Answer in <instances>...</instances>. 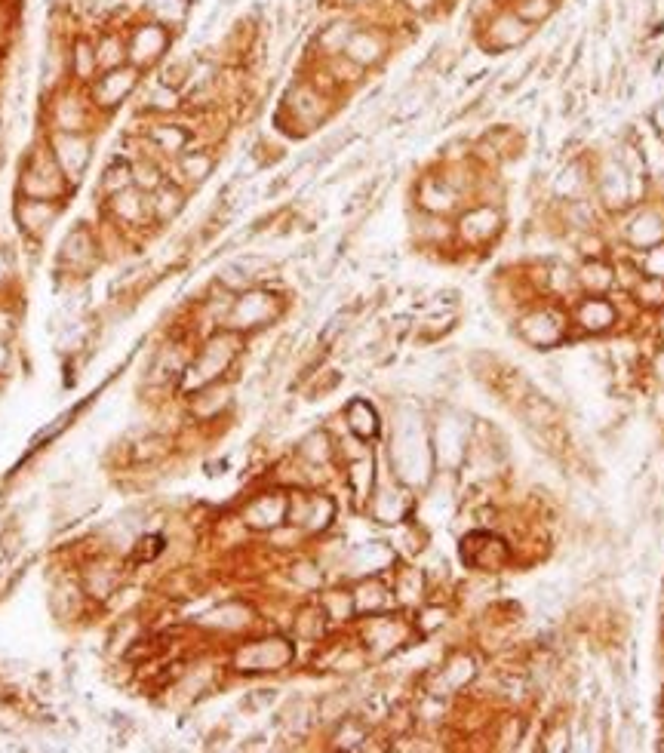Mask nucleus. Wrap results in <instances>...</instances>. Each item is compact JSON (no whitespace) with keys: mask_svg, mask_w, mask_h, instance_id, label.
Masks as SVG:
<instances>
[{"mask_svg":"<svg viewBox=\"0 0 664 753\" xmlns=\"http://www.w3.org/2000/svg\"><path fill=\"white\" fill-rule=\"evenodd\" d=\"M523 336L532 345H554L563 339V317L554 311H532L523 317Z\"/></svg>","mask_w":664,"mask_h":753,"instance_id":"obj_14","label":"nucleus"},{"mask_svg":"<svg viewBox=\"0 0 664 753\" xmlns=\"http://www.w3.org/2000/svg\"><path fill=\"white\" fill-rule=\"evenodd\" d=\"M575 280L585 286L591 296H603V292L612 286V268L606 265V262H600V259H594V262H585L578 271H575Z\"/></svg>","mask_w":664,"mask_h":753,"instance_id":"obj_20","label":"nucleus"},{"mask_svg":"<svg viewBox=\"0 0 664 753\" xmlns=\"http://www.w3.org/2000/svg\"><path fill=\"white\" fill-rule=\"evenodd\" d=\"M459 0H391V10L409 22H431L440 16H449Z\"/></svg>","mask_w":664,"mask_h":753,"instance_id":"obj_15","label":"nucleus"},{"mask_svg":"<svg viewBox=\"0 0 664 753\" xmlns=\"http://www.w3.org/2000/svg\"><path fill=\"white\" fill-rule=\"evenodd\" d=\"M188 4H191V7H197V4H200V0H188Z\"/></svg>","mask_w":664,"mask_h":753,"instance_id":"obj_24","label":"nucleus"},{"mask_svg":"<svg viewBox=\"0 0 664 753\" xmlns=\"http://www.w3.org/2000/svg\"><path fill=\"white\" fill-rule=\"evenodd\" d=\"M148 136L160 148V154H166V157H182L191 145V130L179 127V123H157Z\"/></svg>","mask_w":664,"mask_h":753,"instance_id":"obj_18","label":"nucleus"},{"mask_svg":"<svg viewBox=\"0 0 664 753\" xmlns=\"http://www.w3.org/2000/svg\"><path fill=\"white\" fill-rule=\"evenodd\" d=\"M508 7H511L526 25H532V28L548 25V22L563 10L560 0H511Z\"/></svg>","mask_w":664,"mask_h":753,"instance_id":"obj_19","label":"nucleus"},{"mask_svg":"<svg viewBox=\"0 0 664 753\" xmlns=\"http://www.w3.org/2000/svg\"><path fill=\"white\" fill-rule=\"evenodd\" d=\"M96 240L90 237V231L87 228H74L68 237H65V243H62V262L68 265V271H87L90 265H96Z\"/></svg>","mask_w":664,"mask_h":753,"instance_id":"obj_12","label":"nucleus"},{"mask_svg":"<svg viewBox=\"0 0 664 753\" xmlns=\"http://www.w3.org/2000/svg\"><path fill=\"white\" fill-rule=\"evenodd\" d=\"M176 34L179 31H173L170 25H163L151 16H142L136 10V16L127 22V62L136 65L139 71L160 65L166 56H170Z\"/></svg>","mask_w":664,"mask_h":753,"instance_id":"obj_2","label":"nucleus"},{"mask_svg":"<svg viewBox=\"0 0 664 753\" xmlns=\"http://www.w3.org/2000/svg\"><path fill=\"white\" fill-rule=\"evenodd\" d=\"M277 314H280V299L271 296L268 289H253V286H249V289L237 292L234 302H231V323L237 329H243V326H262V323L274 320Z\"/></svg>","mask_w":664,"mask_h":753,"instance_id":"obj_5","label":"nucleus"},{"mask_svg":"<svg viewBox=\"0 0 664 753\" xmlns=\"http://www.w3.org/2000/svg\"><path fill=\"white\" fill-rule=\"evenodd\" d=\"M597 194H600V200L606 203V206H625L628 203V170L625 166H618V163H609V166H603L600 170V176H597Z\"/></svg>","mask_w":664,"mask_h":753,"instance_id":"obj_16","label":"nucleus"},{"mask_svg":"<svg viewBox=\"0 0 664 753\" xmlns=\"http://www.w3.org/2000/svg\"><path fill=\"white\" fill-rule=\"evenodd\" d=\"M323 7L336 13H348V16H360V19H372L376 13L388 10V0H323Z\"/></svg>","mask_w":664,"mask_h":753,"instance_id":"obj_21","label":"nucleus"},{"mask_svg":"<svg viewBox=\"0 0 664 753\" xmlns=\"http://www.w3.org/2000/svg\"><path fill=\"white\" fill-rule=\"evenodd\" d=\"M357 19H360V16L332 13V16L314 31L311 47H314L323 59H336V56H342V50H345V44H348V37H351V31H354V25H357Z\"/></svg>","mask_w":664,"mask_h":753,"instance_id":"obj_9","label":"nucleus"},{"mask_svg":"<svg viewBox=\"0 0 664 753\" xmlns=\"http://www.w3.org/2000/svg\"><path fill=\"white\" fill-rule=\"evenodd\" d=\"M535 34L538 28L526 25L508 4H495L474 22V44L486 56H508L514 50H523Z\"/></svg>","mask_w":664,"mask_h":753,"instance_id":"obj_1","label":"nucleus"},{"mask_svg":"<svg viewBox=\"0 0 664 753\" xmlns=\"http://www.w3.org/2000/svg\"><path fill=\"white\" fill-rule=\"evenodd\" d=\"M394 37H397V28L382 19H357L342 56L348 62H354L360 71L382 68L391 59Z\"/></svg>","mask_w":664,"mask_h":753,"instance_id":"obj_3","label":"nucleus"},{"mask_svg":"<svg viewBox=\"0 0 664 753\" xmlns=\"http://www.w3.org/2000/svg\"><path fill=\"white\" fill-rule=\"evenodd\" d=\"M99 74L96 59V28H74L68 34V77L90 83Z\"/></svg>","mask_w":664,"mask_h":753,"instance_id":"obj_7","label":"nucleus"},{"mask_svg":"<svg viewBox=\"0 0 664 753\" xmlns=\"http://www.w3.org/2000/svg\"><path fill=\"white\" fill-rule=\"evenodd\" d=\"M179 160V173H182V179H185V185L182 188H197V185H203L206 179L213 176V170H216V157L210 154V151H185L182 157H176Z\"/></svg>","mask_w":664,"mask_h":753,"instance_id":"obj_17","label":"nucleus"},{"mask_svg":"<svg viewBox=\"0 0 664 753\" xmlns=\"http://www.w3.org/2000/svg\"><path fill=\"white\" fill-rule=\"evenodd\" d=\"M142 74L136 65H117V68H108V71H99L87 87H90V102L102 111H111L117 105L127 102L142 83Z\"/></svg>","mask_w":664,"mask_h":753,"instance_id":"obj_4","label":"nucleus"},{"mask_svg":"<svg viewBox=\"0 0 664 753\" xmlns=\"http://www.w3.org/2000/svg\"><path fill=\"white\" fill-rule=\"evenodd\" d=\"M649 120H652V127L658 130V133H664V99L652 108V114H649Z\"/></svg>","mask_w":664,"mask_h":753,"instance_id":"obj_23","label":"nucleus"},{"mask_svg":"<svg viewBox=\"0 0 664 753\" xmlns=\"http://www.w3.org/2000/svg\"><path fill=\"white\" fill-rule=\"evenodd\" d=\"M502 213H498L495 206L489 203H480V206H471L462 213L459 219V234L468 240V243H489L492 237H498V231H502Z\"/></svg>","mask_w":664,"mask_h":753,"instance_id":"obj_10","label":"nucleus"},{"mask_svg":"<svg viewBox=\"0 0 664 753\" xmlns=\"http://www.w3.org/2000/svg\"><path fill=\"white\" fill-rule=\"evenodd\" d=\"M575 323L588 332H603L615 323V305L606 296H588L575 305Z\"/></svg>","mask_w":664,"mask_h":753,"instance_id":"obj_13","label":"nucleus"},{"mask_svg":"<svg viewBox=\"0 0 664 753\" xmlns=\"http://www.w3.org/2000/svg\"><path fill=\"white\" fill-rule=\"evenodd\" d=\"M59 216H62V203L59 200L22 197L19 206H16V222L28 237H44Z\"/></svg>","mask_w":664,"mask_h":753,"instance_id":"obj_8","label":"nucleus"},{"mask_svg":"<svg viewBox=\"0 0 664 753\" xmlns=\"http://www.w3.org/2000/svg\"><path fill=\"white\" fill-rule=\"evenodd\" d=\"M148 200H151V219L157 222V225H170L182 209H185V203H188V188H182L179 182H160L151 194H148Z\"/></svg>","mask_w":664,"mask_h":753,"instance_id":"obj_11","label":"nucleus"},{"mask_svg":"<svg viewBox=\"0 0 664 753\" xmlns=\"http://www.w3.org/2000/svg\"><path fill=\"white\" fill-rule=\"evenodd\" d=\"M53 157L59 163V170L68 182H80L83 173H87V166L93 160V142L87 133H56L53 139Z\"/></svg>","mask_w":664,"mask_h":753,"instance_id":"obj_6","label":"nucleus"},{"mask_svg":"<svg viewBox=\"0 0 664 753\" xmlns=\"http://www.w3.org/2000/svg\"><path fill=\"white\" fill-rule=\"evenodd\" d=\"M609 19H612V7H609V4H600V7H597V31H600V34L609 28Z\"/></svg>","mask_w":664,"mask_h":753,"instance_id":"obj_22","label":"nucleus"},{"mask_svg":"<svg viewBox=\"0 0 664 753\" xmlns=\"http://www.w3.org/2000/svg\"><path fill=\"white\" fill-rule=\"evenodd\" d=\"M560 4H563V0H560Z\"/></svg>","mask_w":664,"mask_h":753,"instance_id":"obj_25","label":"nucleus"}]
</instances>
